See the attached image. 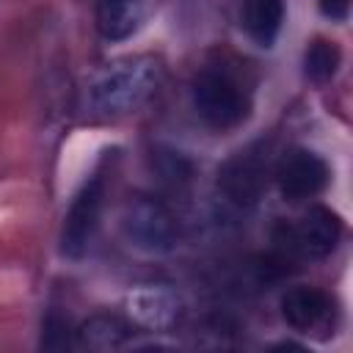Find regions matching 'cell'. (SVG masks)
Masks as SVG:
<instances>
[{
    "mask_svg": "<svg viewBox=\"0 0 353 353\" xmlns=\"http://www.w3.org/2000/svg\"><path fill=\"white\" fill-rule=\"evenodd\" d=\"M281 314L295 331H314L331 317V301L317 287H292L281 298Z\"/></svg>",
    "mask_w": 353,
    "mask_h": 353,
    "instance_id": "obj_8",
    "label": "cell"
},
{
    "mask_svg": "<svg viewBox=\"0 0 353 353\" xmlns=\"http://www.w3.org/2000/svg\"><path fill=\"white\" fill-rule=\"evenodd\" d=\"M160 66L149 55H127L119 61L105 63L91 85L88 102L102 116H124L138 110L157 88Z\"/></svg>",
    "mask_w": 353,
    "mask_h": 353,
    "instance_id": "obj_1",
    "label": "cell"
},
{
    "mask_svg": "<svg viewBox=\"0 0 353 353\" xmlns=\"http://www.w3.org/2000/svg\"><path fill=\"white\" fill-rule=\"evenodd\" d=\"M342 234V223L339 218L325 210V207H309L290 229H287V248L298 256H309V259H320L328 256Z\"/></svg>",
    "mask_w": 353,
    "mask_h": 353,
    "instance_id": "obj_7",
    "label": "cell"
},
{
    "mask_svg": "<svg viewBox=\"0 0 353 353\" xmlns=\"http://www.w3.org/2000/svg\"><path fill=\"white\" fill-rule=\"evenodd\" d=\"M240 22L256 44L270 47L284 22V0H243Z\"/></svg>",
    "mask_w": 353,
    "mask_h": 353,
    "instance_id": "obj_11",
    "label": "cell"
},
{
    "mask_svg": "<svg viewBox=\"0 0 353 353\" xmlns=\"http://www.w3.org/2000/svg\"><path fill=\"white\" fill-rule=\"evenodd\" d=\"M350 8V0H320V11L331 19H345Z\"/></svg>",
    "mask_w": 353,
    "mask_h": 353,
    "instance_id": "obj_14",
    "label": "cell"
},
{
    "mask_svg": "<svg viewBox=\"0 0 353 353\" xmlns=\"http://www.w3.org/2000/svg\"><path fill=\"white\" fill-rule=\"evenodd\" d=\"M124 240L143 254H168L176 245L179 226L171 210L154 196H132L121 212Z\"/></svg>",
    "mask_w": 353,
    "mask_h": 353,
    "instance_id": "obj_3",
    "label": "cell"
},
{
    "mask_svg": "<svg viewBox=\"0 0 353 353\" xmlns=\"http://www.w3.org/2000/svg\"><path fill=\"white\" fill-rule=\"evenodd\" d=\"M132 317L146 328H168L179 317V298L163 284H146L130 295Z\"/></svg>",
    "mask_w": 353,
    "mask_h": 353,
    "instance_id": "obj_9",
    "label": "cell"
},
{
    "mask_svg": "<svg viewBox=\"0 0 353 353\" xmlns=\"http://www.w3.org/2000/svg\"><path fill=\"white\" fill-rule=\"evenodd\" d=\"M190 97L199 119L212 130H232L248 119L251 91L245 80L226 63H207L190 83Z\"/></svg>",
    "mask_w": 353,
    "mask_h": 353,
    "instance_id": "obj_2",
    "label": "cell"
},
{
    "mask_svg": "<svg viewBox=\"0 0 353 353\" xmlns=\"http://www.w3.org/2000/svg\"><path fill=\"white\" fill-rule=\"evenodd\" d=\"M130 325L116 317V314H91L80 328H77V345L85 350L108 353L119 350L130 342Z\"/></svg>",
    "mask_w": 353,
    "mask_h": 353,
    "instance_id": "obj_12",
    "label": "cell"
},
{
    "mask_svg": "<svg viewBox=\"0 0 353 353\" xmlns=\"http://www.w3.org/2000/svg\"><path fill=\"white\" fill-rule=\"evenodd\" d=\"M268 176H270V149L268 143H251L221 165L218 188L229 204L248 210L262 199L268 188Z\"/></svg>",
    "mask_w": 353,
    "mask_h": 353,
    "instance_id": "obj_4",
    "label": "cell"
},
{
    "mask_svg": "<svg viewBox=\"0 0 353 353\" xmlns=\"http://www.w3.org/2000/svg\"><path fill=\"white\" fill-rule=\"evenodd\" d=\"M273 176H276V185L284 199L301 201V199L317 196L328 185V165L312 149L298 146V149H290L281 154L279 165L273 168Z\"/></svg>",
    "mask_w": 353,
    "mask_h": 353,
    "instance_id": "obj_6",
    "label": "cell"
},
{
    "mask_svg": "<svg viewBox=\"0 0 353 353\" xmlns=\"http://www.w3.org/2000/svg\"><path fill=\"white\" fill-rule=\"evenodd\" d=\"M146 0H97V28L108 41L132 36L143 19Z\"/></svg>",
    "mask_w": 353,
    "mask_h": 353,
    "instance_id": "obj_10",
    "label": "cell"
},
{
    "mask_svg": "<svg viewBox=\"0 0 353 353\" xmlns=\"http://www.w3.org/2000/svg\"><path fill=\"white\" fill-rule=\"evenodd\" d=\"M339 47L334 41H325V39H314L309 47H306V55H303V63H306V74L309 80L314 83H328L336 69H339Z\"/></svg>",
    "mask_w": 353,
    "mask_h": 353,
    "instance_id": "obj_13",
    "label": "cell"
},
{
    "mask_svg": "<svg viewBox=\"0 0 353 353\" xmlns=\"http://www.w3.org/2000/svg\"><path fill=\"white\" fill-rule=\"evenodd\" d=\"M99 212H102V176H91L83 182V188L74 193L66 218H63V232H61V251L69 259H80L99 226Z\"/></svg>",
    "mask_w": 353,
    "mask_h": 353,
    "instance_id": "obj_5",
    "label": "cell"
}]
</instances>
